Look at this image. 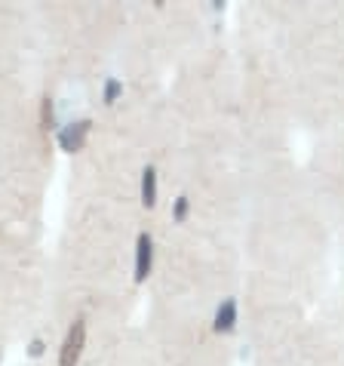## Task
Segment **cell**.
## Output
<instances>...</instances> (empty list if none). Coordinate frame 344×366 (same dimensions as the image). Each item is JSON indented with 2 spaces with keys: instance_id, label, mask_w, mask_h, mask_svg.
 <instances>
[{
  "instance_id": "8992f818",
  "label": "cell",
  "mask_w": 344,
  "mask_h": 366,
  "mask_svg": "<svg viewBox=\"0 0 344 366\" xmlns=\"http://www.w3.org/2000/svg\"><path fill=\"white\" fill-rule=\"evenodd\" d=\"M40 124H44V129L53 127V99H49V96L40 102Z\"/></svg>"
},
{
  "instance_id": "6da1fadb",
  "label": "cell",
  "mask_w": 344,
  "mask_h": 366,
  "mask_svg": "<svg viewBox=\"0 0 344 366\" xmlns=\"http://www.w3.org/2000/svg\"><path fill=\"white\" fill-rule=\"evenodd\" d=\"M84 345H86V320H74V327L68 330L62 342V351H59V366H77Z\"/></svg>"
},
{
  "instance_id": "3957f363",
  "label": "cell",
  "mask_w": 344,
  "mask_h": 366,
  "mask_svg": "<svg viewBox=\"0 0 344 366\" xmlns=\"http://www.w3.org/2000/svg\"><path fill=\"white\" fill-rule=\"evenodd\" d=\"M89 127H93V120H77V124L65 127L62 133H59V148L68 151V154H74L86 145V136H89Z\"/></svg>"
},
{
  "instance_id": "7a4b0ae2",
  "label": "cell",
  "mask_w": 344,
  "mask_h": 366,
  "mask_svg": "<svg viewBox=\"0 0 344 366\" xmlns=\"http://www.w3.org/2000/svg\"><path fill=\"white\" fill-rule=\"evenodd\" d=\"M154 268V240L151 234H138L136 240V283H145Z\"/></svg>"
},
{
  "instance_id": "ba28073f",
  "label": "cell",
  "mask_w": 344,
  "mask_h": 366,
  "mask_svg": "<svg viewBox=\"0 0 344 366\" xmlns=\"http://www.w3.org/2000/svg\"><path fill=\"white\" fill-rule=\"evenodd\" d=\"M188 209H191V200H188V197H178V200H176V209H172V219H176V222H185V219H188Z\"/></svg>"
},
{
  "instance_id": "52a82bcc",
  "label": "cell",
  "mask_w": 344,
  "mask_h": 366,
  "mask_svg": "<svg viewBox=\"0 0 344 366\" xmlns=\"http://www.w3.org/2000/svg\"><path fill=\"white\" fill-rule=\"evenodd\" d=\"M120 93H123V84H120V80H108L105 84V105H114Z\"/></svg>"
},
{
  "instance_id": "5b68a950",
  "label": "cell",
  "mask_w": 344,
  "mask_h": 366,
  "mask_svg": "<svg viewBox=\"0 0 344 366\" xmlns=\"http://www.w3.org/2000/svg\"><path fill=\"white\" fill-rule=\"evenodd\" d=\"M141 203L148 209L157 203V169L154 167H145V172H141Z\"/></svg>"
},
{
  "instance_id": "9c48e42d",
  "label": "cell",
  "mask_w": 344,
  "mask_h": 366,
  "mask_svg": "<svg viewBox=\"0 0 344 366\" xmlns=\"http://www.w3.org/2000/svg\"><path fill=\"white\" fill-rule=\"evenodd\" d=\"M40 354H44V342L34 339V342H31V357H40Z\"/></svg>"
},
{
  "instance_id": "277c9868",
  "label": "cell",
  "mask_w": 344,
  "mask_h": 366,
  "mask_svg": "<svg viewBox=\"0 0 344 366\" xmlns=\"http://www.w3.org/2000/svg\"><path fill=\"white\" fill-rule=\"evenodd\" d=\"M237 327V302L234 299H225L216 311V320H212V330L216 332H231Z\"/></svg>"
}]
</instances>
